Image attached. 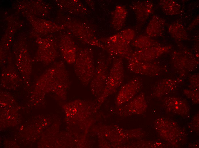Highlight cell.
I'll return each instance as SVG.
<instances>
[{"instance_id":"24","label":"cell","mask_w":199,"mask_h":148,"mask_svg":"<svg viewBox=\"0 0 199 148\" xmlns=\"http://www.w3.org/2000/svg\"><path fill=\"white\" fill-rule=\"evenodd\" d=\"M120 33L125 40L130 42L134 40L135 36V32L132 28L126 29L122 30Z\"/></svg>"},{"instance_id":"14","label":"cell","mask_w":199,"mask_h":148,"mask_svg":"<svg viewBox=\"0 0 199 148\" xmlns=\"http://www.w3.org/2000/svg\"><path fill=\"white\" fill-rule=\"evenodd\" d=\"M153 5L150 1H136L131 5V8L134 13L137 21L143 24L152 13Z\"/></svg>"},{"instance_id":"22","label":"cell","mask_w":199,"mask_h":148,"mask_svg":"<svg viewBox=\"0 0 199 148\" xmlns=\"http://www.w3.org/2000/svg\"><path fill=\"white\" fill-rule=\"evenodd\" d=\"M159 5L163 12L167 15H174L181 13V5L174 0H160Z\"/></svg>"},{"instance_id":"10","label":"cell","mask_w":199,"mask_h":148,"mask_svg":"<svg viewBox=\"0 0 199 148\" xmlns=\"http://www.w3.org/2000/svg\"><path fill=\"white\" fill-rule=\"evenodd\" d=\"M142 82L138 77H135L123 85L119 91L116 99L117 106L124 104L130 101L140 91Z\"/></svg>"},{"instance_id":"26","label":"cell","mask_w":199,"mask_h":148,"mask_svg":"<svg viewBox=\"0 0 199 148\" xmlns=\"http://www.w3.org/2000/svg\"><path fill=\"white\" fill-rule=\"evenodd\" d=\"M189 81L192 90L198 91L199 75L197 74L191 76L189 78Z\"/></svg>"},{"instance_id":"16","label":"cell","mask_w":199,"mask_h":148,"mask_svg":"<svg viewBox=\"0 0 199 148\" xmlns=\"http://www.w3.org/2000/svg\"><path fill=\"white\" fill-rule=\"evenodd\" d=\"M41 61L48 65L53 62L58 56L57 46L51 39H47L42 46Z\"/></svg>"},{"instance_id":"18","label":"cell","mask_w":199,"mask_h":148,"mask_svg":"<svg viewBox=\"0 0 199 148\" xmlns=\"http://www.w3.org/2000/svg\"><path fill=\"white\" fill-rule=\"evenodd\" d=\"M127 15L126 8L121 5L117 6L111 15V24L116 30H120L123 26Z\"/></svg>"},{"instance_id":"13","label":"cell","mask_w":199,"mask_h":148,"mask_svg":"<svg viewBox=\"0 0 199 148\" xmlns=\"http://www.w3.org/2000/svg\"><path fill=\"white\" fill-rule=\"evenodd\" d=\"M59 47L62 56L67 63H74L77 50L75 43L70 36L63 35L61 40Z\"/></svg>"},{"instance_id":"21","label":"cell","mask_w":199,"mask_h":148,"mask_svg":"<svg viewBox=\"0 0 199 148\" xmlns=\"http://www.w3.org/2000/svg\"><path fill=\"white\" fill-rule=\"evenodd\" d=\"M131 44L139 49L162 46L159 42L148 35L138 36L132 41Z\"/></svg>"},{"instance_id":"19","label":"cell","mask_w":199,"mask_h":148,"mask_svg":"<svg viewBox=\"0 0 199 148\" xmlns=\"http://www.w3.org/2000/svg\"><path fill=\"white\" fill-rule=\"evenodd\" d=\"M168 31L171 36L178 41L186 40L190 38L184 26L179 22H175L169 24Z\"/></svg>"},{"instance_id":"3","label":"cell","mask_w":199,"mask_h":148,"mask_svg":"<svg viewBox=\"0 0 199 148\" xmlns=\"http://www.w3.org/2000/svg\"><path fill=\"white\" fill-rule=\"evenodd\" d=\"M99 40L104 45V50L111 56L128 60L133 52L131 42L125 40L120 32Z\"/></svg>"},{"instance_id":"5","label":"cell","mask_w":199,"mask_h":148,"mask_svg":"<svg viewBox=\"0 0 199 148\" xmlns=\"http://www.w3.org/2000/svg\"><path fill=\"white\" fill-rule=\"evenodd\" d=\"M110 60L104 54H100L97 60L93 76L91 81L92 92L98 97L105 88L109 74L108 65Z\"/></svg>"},{"instance_id":"9","label":"cell","mask_w":199,"mask_h":148,"mask_svg":"<svg viewBox=\"0 0 199 148\" xmlns=\"http://www.w3.org/2000/svg\"><path fill=\"white\" fill-rule=\"evenodd\" d=\"M128 68L135 73L150 76H157L161 73L160 66L152 62L140 61L131 57L128 60Z\"/></svg>"},{"instance_id":"11","label":"cell","mask_w":199,"mask_h":148,"mask_svg":"<svg viewBox=\"0 0 199 148\" xmlns=\"http://www.w3.org/2000/svg\"><path fill=\"white\" fill-rule=\"evenodd\" d=\"M171 46L152 47L139 49L133 52L131 57L140 61L152 62L171 49Z\"/></svg>"},{"instance_id":"25","label":"cell","mask_w":199,"mask_h":148,"mask_svg":"<svg viewBox=\"0 0 199 148\" xmlns=\"http://www.w3.org/2000/svg\"><path fill=\"white\" fill-rule=\"evenodd\" d=\"M184 93L186 96L190 98L194 103H198V91H196L192 90L186 89L184 91Z\"/></svg>"},{"instance_id":"20","label":"cell","mask_w":199,"mask_h":148,"mask_svg":"<svg viewBox=\"0 0 199 148\" xmlns=\"http://www.w3.org/2000/svg\"><path fill=\"white\" fill-rule=\"evenodd\" d=\"M63 8L70 13L83 14L86 13L87 10L80 1L77 0L63 1Z\"/></svg>"},{"instance_id":"27","label":"cell","mask_w":199,"mask_h":148,"mask_svg":"<svg viewBox=\"0 0 199 148\" xmlns=\"http://www.w3.org/2000/svg\"><path fill=\"white\" fill-rule=\"evenodd\" d=\"M199 23V15L188 26L187 29L188 30H191L195 27Z\"/></svg>"},{"instance_id":"8","label":"cell","mask_w":199,"mask_h":148,"mask_svg":"<svg viewBox=\"0 0 199 148\" xmlns=\"http://www.w3.org/2000/svg\"><path fill=\"white\" fill-rule=\"evenodd\" d=\"M118 106L116 110L117 114L126 117L143 113L147 106L145 94L141 92L128 102Z\"/></svg>"},{"instance_id":"2","label":"cell","mask_w":199,"mask_h":148,"mask_svg":"<svg viewBox=\"0 0 199 148\" xmlns=\"http://www.w3.org/2000/svg\"><path fill=\"white\" fill-rule=\"evenodd\" d=\"M124 78L123 59L117 57L113 60L104 89L98 97V102L101 104L108 96L115 93L122 84Z\"/></svg>"},{"instance_id":"1","label":"cell","mask_w":199,"mask_h":148,"mask_svg":"<svg viewBox=\"0 0 199 148\" xmlns=\"http://www.w3.org/2000/svg\"><path fill=\"white\" fill-rule=\"evenodd\" d=\"M74 64V71L77 78L83 84L87 85L91 82L95 69L91 48H85L77 51Z\"/></svg>"},{"instance_id":"4","label":"cell","mask_w":199,"mask_h":148,"mask_svg":"<svg viewBox=\"0 0 199 148\" xmlns=\"http://www.w3.org/2000/svg\"><path fill=\"white\" fill-rule=\"evenodd\" d=\"M67 28L81 42L87 45L104 50L103 44L96 36L92 28L87 24L70 20L65 24Z\"/></svg>"},{"instance_id":"12","label":"cell","mask_w":199,"mask_h":148,"mask_svg":"<svg viewBox=\"0 0 199 148\" xmlns=\"http://www.w3.org/2000/svg\"><path fill=\"white\" fill-rule=\"evenodd\" d=\"M162 103L166 110L172 113L185 116L189 112L188 104L182 98L174 96L166 97L164 99Z\"/></svg>"},{"instance_id":"17","label":"cell","mask_w":199,"mask_h":148,"mask_svg":"<svg viewBox=\"0 0 199 148\" xmlns=\"http://www.w3.org/2000/svg\"><path fill=\"white\" fill-rule=\"evenodd\" d=\"M165 24L164 19L157 15H154L147 26L146 32L151 37L161 36L164 30Z\"/></svg>"},{"instance_id":"15","label":"cell","mask_w":199,"mask_h":148,"mask_svg":"<svg viewBox=\"0 0 199 148\" xmlns=\"http://www.w3.org/2000/svg\"><path fill=\"white\" fill-rule=\"evenodd\" d=\"M181 81L179 79L165 78L161 80L155 84L152 94L158 98L167 95L175 90Z\"/></svg>"},{"instance_id":"7","label":"cell","mask_w":199,"mask_h":148,"mask_svg":"<svg viewBox=\"0 0 199 148\" xmlns=\"http://www.w3.org/2000/svg\"><path fill=\"white\" fill-rule=\"evenodd\" d=\"M171 61L174 67L181 75L195 70L199 63L194 55L186 50L174 52Z\"/></svg>"},{"instance_id":"6","label":"cell","mask_w":199,"mask_h":148,"mask_svg":"<svg viewBox=\"0 0 199 148\" xmlns=\"http://www.w3.org/2000/svg\"><path fill=\"white\" fill-rule=\"evenodd\" d=\"M157 131L164 139L172 144H178L184 138V133L173 122L160 118L155 122Z\"/></svg>"},{"instance_id":"23","label":"cell","mask_w":199,"mask_h":148,"mask_svg":"<svg viewBox=\"0 0 199 148\" xmlns=\"http://www.w3.org/2000/svg\"><path fill=\"white\" fill-rule=\"evenodd\" d=\"M21 78L15 67L9 65L3 69L1 79L2 82H19Z\"/></svg>"}]
</instances>
